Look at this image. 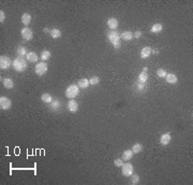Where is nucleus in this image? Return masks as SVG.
Returning a JSON list of instances; mask_svg holds the SVG:
<instances>
[{
    "label": "nucleus",
    "instance_id": "9",
    "mask_svg": "<svg viewBox=\"0 0 193 185\" xmlns=\"http://www.w3.org/2000/svg\"><path fill=\"white\" fill-rule=\"evenodd\" d=\"M68 110L70 111L71 113H75L78 110V103L76 100L70 99V101L68 102Z\"/></svg>",
    "mask_w": 193,
    "mask_h": 185
},
{
    "label": "nucleus",
    "instance_id": "31",
    "mask_svg": "<svg viewBox=\"0 0 193 185\" xmlns=\"http://www.w3.org/2000/svg\"><path fill=\"white\" fill-rule=\"evenodd\" d=\"M114 164H115L116 167H122V165H123L122 158H121V159H115L114 160Z\"/></svg>",
    "mask_w": 193,
    "mask_h": 185
},
{
    "label": "nucleus",
    "instance_id": "36",
    "mask_svg": "<svg viewBox=\"0 0 193 185\" xmlns=\"http://www.w3.org/2000/svg\"><path fill=\"white\" fill-rule=\"evenodd\" d=\"M148 71V68L147 67H144L143 68V72H147Z\"/></svg>",
    "mask_w": 193,
    "mask_h": 185
},
{
    "label": "nucleus",
    "instance_id": "12",
    "mask_svg": "<svg viewBox=\"0 0 193 185\" xmlns=\"http://www.w3.org/2000/svg\"><path fill=\"white\" fill-rule=\"evenodd\" d=\"M26 59H27L29 63H37L39 59V57L35 52H28V54L26 55Z\"/></svg>",
    "mask_w": 193,
    "mask_h": 185
},
{
    "label": "nucleus",
    "instance_id": "10",
    "mask_svg": "<svg viewBox=\"0 0 193 185\" xmlns=\"http://www.w3.org/2000/svg\"><path fill=\"white\" fill-rule=\"evenodd\" d=\"M171 134L169 132H166V134H163L161 136V138H160V143H161L162 145H167L169 142H171Z\"/></svg>",
    "mask_w": 193,
    "mask_h": 185
},
{
    "label": "nucleus",
    "instance_id": "23",
    "mask_svg": "<svg viewBox=\"0 0 193 185\" xmlns=\"http://www.w3.org/2000/svg\"><path fill=\"white\" fill-rule=\"evenodd\" d=\"M41 99H42L43 102L45 103H50L52 101H53V97H52V95L50 94H48V92H44L42 95V97H41Z\"/></svg>",
    "mask_w": 193,
    "mask_h": 185
},
{
    "label": "nucleus",
    "instance_id": "5",
    "mask_svg": "<svg viewBox=\"0 0 193 185\" xmlns=\"http://www.w3.org/2000/svg\"><path fill=\"white\" fill-rule=\"evenodd\" d=\"M11 107H12V101L8 97H0V108H1V110H9Z\"/></svg>",
    "mask_w": 193,
    "mask_h": 185
},
{
    "label": "nucleus",
    "instance_id": "1",
    "mask_svg": "<svg viewBox=\"0 0 193 185\" xmlns=\"http://www.w3.org/2000/svg\"><path fill=\"white\" fill-rule=\"evenodd\" d=\"M12 66H13L15 71L23 72L28 67V66H27V59H25V58H23V57L21 56H17L14 61H12Z\"/></svg>",
    "mask_w": 193,
    "mask_h": 185
},
{
    "label": "nucleus",
    "instance_id": "30",
    "mask_svg": "<svg viewBox=\"0 0 193 185\" xmlns=\"http://www.w3.org/2000/svg\"><path fill=\"white\" fill-rule=\"evenodd\" d=\"M131 177H132V178H131V183H132V184H137V183L140 182V177L137 175H132Z\"/></svg>",
    "mask_w": 193,
    "mask_h": 185
},
{
    "label": "nucleus",
    "instance_id": "29",
    "mask_svg": "<svg viewBox=\"0 0 193 185\" xmlns=\"http://www.w3.org/2000/svg\"><path fill=\"white\" fill-rule=\"evenodd\" d=\"M166 74H167L166 71H165L164 69H162V68H159L158 70H157V75H158L159 78H165Z\"/></svg>",
    "mask_w": 193,
    "mask_h": 185
},
{
    "label": "nucleus",
    "instance_id": "26",
    "mask_svg": "<svg viewBox=\"0 0 193 185\" xmlns=\"http://www.w3.org/2000/svg\"><path fill=\"white\" fill-rule=\"evenodd\" d=\"M16 52H17V55L18 56H26L27 54H28V52H27V49L25 47V46H19V47H17V50H16Z\"/></svg>",
    "mask_w": 193,
    "mask_h": 185
},
{
    "label": "nucleus",
    "instance_id": "11",
    "mask_svg": "<svg viewBox=\"0 0 193 185\" xmlns=\"http://www.w3.org/2000/svg\"><path fill=\"white\" fill-rule=\"evenodd\" d=\"M140 58H143V59L148 58V57L151 55V47H149V46H145V47H143L142 51H140Z\"/></svg>",
    "mask_w": 193,
    "mask_h": 185
},
{
    "label": "nucleus",
    "instance_id": "19",
    "mask_svg": "<svg viewBox=\"0 0 193 185\" xmlns=\"http://www.w3.org/2000/svg\"><path fill=\"white\" fill-rule=\"evenodd\" d=\"M30 22H31V15L29 14V13H24V14L21 15V23H23L26 27L30 24Z\"/></svg>",
    "mask_w": 193,
    "mask_h": 185
},
{
    "label": "nucleus",
    "instance_id": "21",
    "mask_svg": "<svg viewBox=\"0 0 193 185\" xmlns=\"http://www.w3.org/2000/svg\"><path fill=\"white\" fill-rule=\"evenodd\" d=\"M89 85H90V83H89V81H88L87 79H81V80L78 81V84H77V86L82 89L87 88Z\"/></svg>",
    "mask_w": 193,
    "mask_h": 185
},
{
    "label": "nucleus",
    "instance_id": "27",
    "mask_svg": "<svg viewBox=\"0 0 193 185\" xmlns=\"http://www.w3.org/2000/svg\"><path fill=\"white\" fill-rule=\"evenodd\" d=\"M50 52L49 51H43L42 53H41V59H42L43 61H48L49 58H50Z\"/></svg>",
    "mask_w": 193,
    "mask_h": 185
},
{
    "label": "nucleus",
    "instance_id": "14",
    "mask_svg": "<svg viewBox=\"0 0 193 185\" xmlns=\"http://www.w3.org/2000/svg\"><path fill=\"white\" fill-rule=\"evenodd\" d=\"M49 108H50V110H53V111L60 110V108H61V102H60V100H58V99L53 100L52 102L49 103Z\"/></svg>",
    "mask_w": 193,
    "mask_h": 185
},
{
    "label": "nucleus",
    "instance_id": "18",
    "mask_svg": "<svg viewBox=\"0 0 193 185\" xmlns=\"http://www.w3.org/2000/svg\"><path fill=\"white\" fill-rule=\"evenodd\" d=\"M2 84H3L4 87H6V88H8V89H11V88H13V87H14V82H13V80H12L11 78L3 79Z\"/></svg>",
    "mask_w": 193,
    "mask_h": 185
},
{
    "label": "nucleus",
    "instance_id": "22",
    "mask_svg": "<svg viewBox=\"0 0 193 185\" xmlns=\"http://www.w3.org/2000/svg\"><path fill=\"white\" fill-rule=\"evenodd\" d=\"M49 35H50V37L53 38V39H58V38H60L61 37V31H60V29L58 28H54L50 30V32H49Z\"/></svg>",
    "mask_w": 193,
    "mask_h": 185
},
{
    "label": "nucleus",
    "instance_id": "28",
    "mask_svg": "<svg viewBox=\"0 0 193 185\" xmlns=\"http://www.w3.org/2000/svg\"><path fill=\"white\" fill-rule=\"evenodd\" d=\"M99 82H100V79H99L97 75H95V77H91V78H90V80H89L90 85H97Z\"/></svg>",
    "mask_w": 193,
    "mask_h": 185
},
{
    "label": "nucleus",
    "instance_id": "4",
    "mask_svg": "<svg viewBox=\"0 0 193 185\" xmlns=\"http://www.w3.org/2000/svg\"><path fill=\"white\" fill-rule=\"evenodd\" d=\"M47 69H48V67H47L46 63L42 61V63H38L37 64V66L35 68V72L37 73V75L42 77L43 74H45L46 72H47Z\"/></svg>",
    "mask_w": 193,
    "mask_h": 185
},
{
    "label": "nucleus",
    "instance_id": "3",
    "mask_svg": "<svg viewBox=\"0 0 193 185\" xmlns=\"http://www.w3.org/2000/svg\"><path fill=\"white\" fill-rule=\"evenodd\" d=\"M78 92H80V87L73 84V85L68 86V88L66 89V96L69 99H74L78 95Z\"/></svg>",
    "mask_w": 193,
    "mask_h": 185
},
{
    "label": "nucleus",
    "instance_id": "16",
    "mask_svg": "<svg viewBox=\"0 0 193 185\" xmlns=\"http://www.w3.org/2000/svg\"><path fill=\"white\" fill-rule=\"evenodd\" d=\"M162 29H163V25L161 23H156L150 28V32L151 33H159V32L162 31Z\"/></svg>",
    "mask_w": 193,
    "mask_h": 185
},
{
    "label": "nucleus",
    "instance_id": "17",
    "mask_svg": "<svg viewBox=\"0 0 193 185\" xmlns=\"http://www.w3.org/2000/svg\"><path fill=\"white\" fill-rule=\"evenodd\" d=\"M120 38L122 40H125V41H131V40L133 39L134 37H133V32H131V31H123L121 32V35H120Z\"/></svg>",
    "mask_w": 193,
    "mask_h": 185
},
{
    "label": "nucleus",
    "instance_id": "34",
    "mask_svg": "<svg viewBox=\"0 0 193 185\" xmlns=\"http://www.w3.org/2000/svg\"><path fill=\"white\" fill-rule=\"evenodd\" d=\"M144 87H145V84H142V83H137L136 84V88H137V90H143L144 89Z\"/></svg>",
    "mask_w": 193,
    "mask_h": 185
},
{
    "label": "nucleus",
    "instance_id": "2",
    "mask_svg": "<svg viewBox=\"0 0 193 185\" xmlns=\"http://www.w3.org/2000/svg\"><path fill=\"white\" fill-rule=\"evenodd\" d=\"M107 39L115 49H119L120 47V35L117 31L111 30V31L107 32Z\"/></svg>",
    "mask_w": 193,
    "mask_h": 185
},
{
    "label": "nucleus",
    "instance_id": "32",
    "mask_svg": "<svg viewBox=\"0 0 193 185\" xmlns=\"http://www.w3.org/2000/svg\"><path fill=\"white\" fill-rule=\"evenodd\" d=\"M4 19H6V14H4V12L2 10L0 11V22H1V24L4 22Z\"/></svg>",
    "mask_w": 193,
    "mask_h": 185
},
{
    "label": "nucleus",
    "instance_id": "20",
    "mask_svg": "<svg viewBox=\"0 0 193 185\" xmlns=\"http://www.w3.org/2000/svg\"><path fill=\"white\" fill-rule=\"evenodd\" d=\"M133 157V152L132 150H126L122 153V160L125 161H128V160H131Z\"/></svg>",
    "mask_w": 193,
    "mask_h": 185
},
{
    "label": "nucleus",
    "instance_id": "7",
    "mask_svg": "<svg viewBox=\"0 0 193 185\" xmlns=\"http://www.w3.org/2000/svg\"><path fill=\"white\" fill-rule=\"evenodd\" d=\"M122 175L125 177H131L133 175V166L130 163H126L122 165Z\"/></svg>",
    "mask_w": 193,
    "mask_h": 185
},
{
    "label": "nucleus",
    "instance_id": "15",
    "mask_svg": "<svg viewBox=\"0 0 193 185\" xmlns=\"http://www.w3.org/2000/svg\"><path fill=\"white\" fill-rule=\"evenodd\" d=\"M107 26H109V29H112V30H115L117 27H118V21L116 19L115 17H111L109 18V21H107Z\"/></svg>",
    "mask_w": 193,
    "mask_h": 185
},
{
    "label": "nucleus",
    "instance_id": "25",
    "mask_svg": "<svg viewBox=\"0 0 193 185\" xmlns=\"http://www.w3.org/2000/svg\"><path fill=\"white\" fill-rule=\"evenodd\" d=\"M131 150H132L133 154H138L143 151V145H142L140 143H135V144H133V146H132Z\"/></svg>",
    "mask_w": 193,
    "mask_h": 185
},
{
    "label": "nucleus",
    "instance_id": "33",
    "mask_svg": "<svg viewBox=\"0 0 193 185\" xmlns=\"http://www.w3.org/2000/svg\"><path fill=\"white\" fill-rule=\"evenodd\" d=\"M133 37L134 38H136V39H140V37H142V32H140V30H137V31H135L133 33Z\"/></svg>",
    "mask_w": 193,
    "mask_h": 185
},
{
    "label": "nucleus",
    "instance_id": "35",
    "mask_svg": "<svg viewBox=\"0 0 193 185\" xmlns=\"http://www.w3.org/2000/svg\"><path fill=\"white\" fill-rule=\"evenodd\" d=\"M43 31L46 32V33H49V32H50V30H49L48 28H44V29H43Z\"/></svg>",
    "mask_w": 193,
    "mask_h": 185
},
{
    "label": "nucleus",
    "instance_id": "24",
    "mask_svg": "<svg viewBox=\"0 0 193 185\" xmlns=\"http://www.w3.org/2000/svg\"><path fill=\"white\" fill-rule=\"evenodd\" d=\"M138 83H142V84H145V83L147 82L148 80V74L147 72H140V75H138Z\"/></svg>",
    "mask_w": 193,
    "mask_h": 185
},
{
    "label": "nucleus",
    "instance_id": "6",
    "mask_svg": "<svg viewBox=\"0 0 193 185\" xmlns=\"http://www.w3.org/2000/svg\"><path fill=\"white\" fill-rule=\"evenodd\" d=\"M21 35L23 37V39L26 40V41H30V40L33 38V32L30 28L28 27H24V28L21 30Z\"/></svg>",
    "mask_w": 193,
    "mask_h": 185
},
{
    "label": "nucleus",
    "instance_id": "8",
    "mask_svg": "<svg viewBox=\"0 0 193 185\" xmlns=\"http://www.w3.org/2000/svg\"><path fill=\"white\" fill-rule=\"evenodd\" d=\"M10 67H11V59L8 56H6V55H2V56L0 57V68L6 70V69H9Z\"/></svg>",
    "mask_w": 193,
    "mask_h": 185
},
{
    "label": "nucleus",
    "instance_id": "13",
    "mask_svg": "<svg viewBox=\"0 0 193 185\" xmlns=\"http://www.w3.org/2000/svg\"><path fill=\"white\" fill-rule=\"evenodd\" d=\"M177 77L174 73H167L165 75V81L169 83V84H176L177 83Z\"/></svg>",
    "mask_w": 193,
    "mask_h": 185
}]
</instances>
